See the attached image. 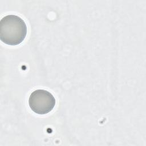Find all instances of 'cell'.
<instances>
[{
  "label": "cell",
  "mask_w": 146,
  "mask_h": 146,
  "mask_svg": "<svg viewBox=\"0 0 146 146\" xmlns=\"http://www.w3.org/2000/svg\"><path fill=\"white\" fill-rule=\"evenodd\" d=\"M27 34V26L19 17L8 15L0 21V39L9 45H18L22 43Z\"/></svg>",
  "instance_id": "obj_1"
},
{
  "label": "cell",
  "mask_w": 146,
  "mask_h": 146,
  "mask_svg": "<svg viewBox=\"0 0 146 146\" xmlns=\"http://www.w3.org/2000/svg\"><path fill=\"white\" fill-rule=\"evenodd\" d=\"M29 104L33 111L43 115L53 109L55 105V99L52 94L46 90H36L31 94Z\"/></svg>",
  "instance_id": "obj_2"
}]
</instances>
